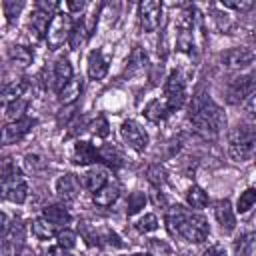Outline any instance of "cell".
<instances>
[{
    "instance_id": "cell-29",
    "label": "cell",
    "mask_w": 256,
    "mask_h": 256,
    "mask_svg": "<svg viewBox=\"0 0 256 256\" xmlns=\"http://www.w3.org/2000/svg\"><path fill=\"white\" fill-rule=\"evenodd\" d=\"M186 202H188L192 208L202 210V208L208 204V194H206L200 186H192V188L188 190V194H186Z\"/></svg>"
},
{
    "instance_id": "cell-26",
    "label": "cell",
    "mask_w": 256,
    "mask_h": 256,
    "mask_svg": "<svg viewBox=\"0 0 256 256\" xmlns=\"http://www.w3.org/2000/svg\"><path fill=\"white\" fill-rule=\"evenodd\" d=\"M254 206H256V188H246V190H244V192L238 196V202H236V212L246 214V212H250Z\"/></svg>"
},
{
    "instance_id": "cell-14",
    "label": "cell",
    "mask_w": 256,
    "mask_h": 256,
    "mask_svg": "<svg viewBox=\"0 0 256 256\" xmlns=\"http://www.w3.org/2000/svg\"><path fill=\"white\" fill-rule=\"evenodd\" d=\"M214 216H216L220 228H222L226 234L236 228V218H234V210H232L230 200H226V198H224V200H218V202L214 204Z\"/></svg>"
},
{
    "instance_id": "cell-44",
    "label": "cell",
    "mask_w": 256,
    "mask_h": 256,
    "mask_svg": "<svg viewBox=\"0 0 256 256\" xmlns=\"http://www.w3.org/2000/svg\"><path fill=\"white\" fill-rule=\"evenodd\" d=\"M66 6H68V10H70V12H80L86 4H84L82 0H70V2H66Z\"/></svg>"
},
{
    "instance_id": "cell-36",
    "label": "cell",
    "mask_w": 256,
    "mask_h": 256,
    "mask_svg": "<svg viewBox=\"0 0 256 256\" xmlns=\"http://www.w3.org/2000/svg\"><path fill=\"white\" fill-rule=\"evenodd\" d=\"M136 228H138L140 232H152V230L158 228V218H156L154 214H144V216L138 220Z\"/></svg>"
},
{
    "instance_id": "cell-35",
    "label": "cell",
    "mask_w": 256,
    "mask_h": 256,
    "mask_svg": "<svg viewBox=\"0 0 256 256\" xmlns=\"http://www.w3.org/2000/svg\"><path fill=\"white\" fill-rule=\"evenodd\" d=\"M144 204H146L144 192H132L128 198V214H136L140 208H144Z\"/></svg>"
},
{
    "instance_id": "cell-5",
    "label": "cell",
    "mask_w": 256,
    "mask_h": 256,
    "mask_svg": "<svg viewBox=\"0 0 256 256\" xmlns=\"http://www.w3.org/2000/svg\"><path fill=\"white\" fill-rule=\"evenodd\" d=\"M72 18L70 14L66 12H56L52 18H50V26L46 30V42H48V48L50 50H56L60 48L70 36H72Z\"/></svg>"
},
{
    "instance_id": "cell-42",
    "label": "cell",
    "mask_w": 256,
    "mask_h": 256,
    "mask_svg": "<svg viewBox=\"0 0 256 256\" xmlns=\"http://www.w3.org/2000/svg\"><path fill=\"white\" fill-rule=\"evenodd\" d=\"M44 256H70V254H68V250H64L62 246H52V248H48V250L44 252Z\"/></svg>"
},
{
    "instance_id": "cell-47",
    "label": "cell",
    "mask_w": 256,
    "mask_h": 256,
    "mask_svg": "<svg viewBox=\"0 0 256 256\" xmlns=\"http://www.w3.org/2000/svg\"><path fill=\"white\" fill-rule=\"evenodd\" d=\"M252 38H254V42H256V32H254V36H252Z\"/></svg>"
},
{
    "instance_id": "cell-38",
    "label": "cell",
    "mask_w": 256,
    "mask_h": 256,
    "mask_svg": "<svg viewBox=\"0 0 256 256\" xmlns=\"http://www.w3.org/2000/svg\"><path fill=\"white\" fill-rule=\"evenodd\" d=\"M92 132H94L96 136H102V138H106V136H108L110 128H108V122H106V118H104V116H98V118L92 122Z\"/></svg>"
},
{
    "instance_id": "cell-3",
    "label": "cell",
    "mask_w": 256,
    "mask_h": 256,
    "mask_svg": "<svg viewBox=\"0 0 256 256\" xmlns=\"http://www.w3.org/2000/svg\"><path fill=\"white\" fill-rule=\"evenodd\" d=\"M256 152V124H240L228 136V154L236 162L252 158Z\"/></svg>"
},
{
    "instance_id": "cell-21",
    "label": "cell",
    "mask_w": 256,
    "mask_h": 256,
    "mask_svg": "<svg viewBox=\"0 0 256 256\" xmlns=\"http://www.w3.org/2000/svg\"><path fill=\"white\" fill-rule=\"evenodd\" d=\"M80 94H82V80H80V78H72V80L58 92V100H60L62 104H72V102H76V100L80 98Z\"/></svg>"
},
{
    "instance_id": "cell-1",
    "label": "cell",
    "mask_w": 256,
    "mask_h": 256,
    "mask_svg": "<svg viewBox=\"0 0 256 256\" xmlns=\"http://www.w3.org/2000/svg\"><path fill=\"white\" fill-rule=\"evenodd\" d=\"M166 224H168L170 234L180 236V238H184L186 242H192V244L204 242L210 234L208 220L200 214L186 212L182 206H174L172 210H168Z\"/></svg>"
},
{
    "instance_id": "cell-22",
    "label": "cell",
    "mask_w": 256,
    "mask_h": 256,
    "mask_svg": "<svg viewBox=\"0 0 256 256\" xmlns=\"http://www.w3.org/2000/svg\"><path fill=\"white\" fill-rule=\"evenodd\" d=\"M170 112V108H168V104H166V100H150L148 104H146V108H144V116L150 120V122H160V120H164L166 118V114Z\"/></svg>"
},
{
    "instance_id": "cell-31",
    "label": "cell",
    "mask_w": 256,
    "mask_h": 256,
    "mask_svg": "<svg viewBox=\"0 0 256 256\" xmlns=\"http://www.w3.org/2000/svg\"><path fill=\"white\" fill-rule=\"evenodd\" d=\"M26 100L24 98H20V100H14V102H8V104H4V114H6V118L10 120V122H14V120H20V118H24L22 114H24V110H26Z\"/></svg>"
},
{
    "instance_id": "cell-16",
    "label": "cell",
    "mask_w": 256,
    "mask_h": 256,
    "mask_svg": "<svg viewBox=\"0 0 256 256\" xmlns=\"http://www.w3.org/2000/svg\"><path fill=\"white\" fill-rule=\"evenodd\" d=\"M108 74V58L102 50H92L88 54V76L92 80H102Z\"/></svg>"
},
{
    "instance_id": "cell-37",
    "label": "cell",
    "mask_w": 256,
    "mask_h": 256,
    "mask_svg": "<svg viewBox=\"0 0 256 256\" xmlns=\"http://www.w3.org/2000/svg\"><path fill=\"white\" fill-rule=\"evenodd\" d=\"M222 6L244 12V10H252L254 8V2H250V0H240V2H236V0H222Z\"/></svg>"
},
{
    "instance_id": "cell-41",
    "label": "cell",
    "mask_w": 256,
    "mask_h": 256,
    "mask_svg": "<svg viewBox=\"0 0 256 256\" xmlns=\"http://www.w3.org/2000/svg\"><path fill=\"white\" fill-rule=\"evenodd\" d=\"M202 256H226V250H224L220 244H214V246H210Z\"/></svg>"
},
{
    "instance_id": "cell-9",
    "label": "cell",
    "mask_w": 256,
    "mask_h": 256,
    "mask_svg": "<svg viewBox=\"0 0 256 256\" xmlns=\"http://www.w3.org/2000/svg\"><path fill=\"white\" fill-rule=\"evenodd\" d=\"M120 136H122V140H124L130 148H134V150H138V152H142V150L148 146V134H146V130H144L138 122H134V120L122 122V126H120Z\"/></svg>"
},
{
    "instance_id": "cell-43",
    "label": "cell",
    "mask_w": 256,
    "mask_h": 256,
    "mask_svg": "<svg viewBox=\"0 0 256 256\" xmlns=\"http://www.w3.org/2000/svg\"><path fill=\"white\" fill-rule=\"evenodd\" d=\"M246 112H248V116L256 118V94H252V96L248 98V102H246Z\"/></svg>"
},
{
    "instance_id": "cell-45",
    "label": "cell",
    "mask_w": 256,
    "mask_h": 256,
    "mask_svg": "<svg viewBox=\"0 0 256 256\" xmlns=\"http://www.w3.org/2000/svg\"><path fill=\"white\" fill-rule=\"evenodd\" d=\"M36 8L48 14L50 10H54V8H56V2H38V4H36Z\"/></svg>"
},
{
    "instance_id": "cell-13",
    "label": "cell",
    "mask_w": 256,
    "mask_h": 256,
    "mask_svg": "<svg viewBox=\"0 0 256 256\" xmlns=\"http://www.w3.org/2000/svg\"><path fill=\"white\" fill-rule=\"evenodd\" d=\"M80 180L74 176V174H62L58 180H56V192H58V196L64 200V202H72V200H76L78 198V194H80Z\"/></svg>"
},
{
    "instance_id": "cell-10",
    "label": "cell",
    "mask_w": 256,
    "mask_h": 256,
    "mask_svg": "<svg viewBox=\"0 0 256 256\" xmlns=\"http://www.w3.org/2000/svg\"><path fill=\"white\" fill-rule=\"evenodd\" d=\"M138 16H140V26L144 32H154L160 26V16H162V4L156 0H144L138 6Z\"/></svg>"
},
{
    "instance_id": "cell-6",
    "label": "cell",
    "mask_w": 256,
    "mask_h": 256,
    "mask_svg": "<svg viewBox=\"0 0 256 256\" xmlns=\"http://www.w3.org/2000/svg\"><path fill=\"white\" fill-rule=\"evenodd\" d=\"M256 94V70H250L246 74L236 76L228 90H226V102L228 104H240L242 100Z\"/></svg>"
},
{
    "instance_id": "cell-46",
    "label": "cell",
    "mask_w": 256,
    "mask_h": 256,
    "mask_svg": "<svg viewBox=\"0 0 256 256\" xmlns=\"http://www.w3.org/2000/svg\"><path fill=\"white\" fill-rule=\"evenodd\" d=\"M132 256H150V254H132Z\"/></svg>"
},
{
    "instance_id": "cell-28",
    "label": "cell",
    "mask_w": 256,
    "mask_h": 256,
    "mask_svg": "<svg viewBox=\"0 0 256 256\" xmlns=\"http://www.w3.org/2000/svg\"><path fill=\"white\" fill-rule=\"evenodd\" d=\"M254 244H256V234H252V232L244 234L242 238H238V240L234 242V252H236V256H250L252 250H254Z\"/></svg>"
},
{
    "instance_id": "cell-27",
    "label": "cell",
    "mask_w": 256,
    "mask_h": 256,
    "mask_svg": "<svg viewBox=\"0 0 256 256\" xmlns=\"http://www.w3.org/2000/svg\"><path fill=\"white\" fill-rule=\"evenodd\" d=\"M48 26H50V22H48V14L36 8V12H34V14H32V18H30V28L34 30L36 38H40L42 34L46 36V30H48Z\"/></svg>"
},
{
    "instance_id": "cell-4",
    "label": "cell",
    "mask_w": 256,
    "mask_h": 256,
    "mask_svg": "<svg viewBox=\"0 0 256 256\" xmlns=\"http://www.w3.org/2000/svg\"><path fill=\"white\" fill-rule=\"evenodd\" d=\"M2 194L6 200L14 204H22L28 196V184L22 176V172L6 158L2 164Z\"/></svg>"
},
{
    "instance_id": "cell-15",
    "label": "cell",
    "mask_w": 256,
    "mask_h": 256,
    "mask_svg": "<svg viewBox=\"0 0 256 256\" xmlns=\"http://www.w3.org/2000/svg\"><path fill=\"white\" fill-rule=\"evenodd\" d=\"M96 160H100V152H98L90 142H86V140L76 142L74 152H72V162H74V164H78V166H88V164H92V162H96Z\"/></svg>"
},
{
    "instance_id": "cell-17",
    "label": "cell",
    "mask_w": 256,
    "mask_h": 256,
    "mask_svg": "<svg viewBox=\"0 0 256 256\" xmlns=\"http://www.w3.org/2000/svg\"><path fill=\"white\" fill-rule=\"evenodd\" d=\"M106 184H108V174L104 168H92L82 176V186L90 192H98Z\"/></svg>"
},
{
    "instance_id": "cell-40",
    "label": "cell",
    "mask_w": 256,
    "mask_h": 256,
    "mask_svg": "<svg viewBox=\"0 0 256 256\" xmlns=\"http://www.w3.org/2000/svg\"><path fill=\"white\" fill-rule=\"evenodd\" d=\"M2 6H4V14L8 16V22H12V18H14V16L18 14V10L22 8V2H18V4H16V2H10V0H6Z\"/></svg>"
},
{
    "instance_id": "cell-12",
    "label": "cell",
    "mask_w": 256,
    "mask_h": 256,
    "mask_svg": "<svg viewBox=\"0 0 256 256\" xmlns=\"http://www.w3.org/2000/svg\"><path fill=\"white\" fill-rule=\"evenodd\" d=\"M32 126H36L34 118H20V120L8 122L2 128V144H14V142L22 140L32 130Z\"/></svg>"
},
{
    "instance_id": "cell-30",
    "label": "cell",
    "mask_w": 256,
    "mask_h": 256,
    "mask_svg": "<svg viewBox=\"0 0 256 256\" xmlns=\"http://www.w3.org/2000/svg\"><path fill=\"white\" fill-rule=\"evenodd\" d=\"M32 58H34V54H32V50H30L28 46H14V48L10 50V60H12V64L28 66V64L32 62Z\"/></svg>"
},
{
    "instance_id": "cell-32",
    "label": "cell",
    "mask_w": 256,
    "mask_h": 256,
    "mask_svg": "<svg viewBox=\"0 0 256 256\" xmlns=\"http://www.w3.org/2000/svg\"><path fill=\"white\" fill-rule=\"evenodd\" d=\"M90 36V32H88V28H86V22L82 20V22H78L76 26H74V30H72V36H70V46L74 48V50H78L84 42H86V38Z\"/></svg>"
},
{
    "instance_id": "cell-8",
    "label": "cell",
    "mask_w": 256,
    "mask_h": 256,
    "mask_svg": "<svg viewBox=\"0 0 256 256\" xmlns=\"http://www.w3.org/2000/svg\"><path fill=\"white\" fill-rule=\"evenodd\" d=\"M164 100L168 104L170 110H176L184 104L186 100V86H184V80L178 72H172L164 84Z\"/></svg>"
},
{
    "instance_id": "cell-33",
    "label": "cell",
    "mask_w": 256,
    "mask_h": 256,
    "mask_svg": "<svg viewBox=\"0 0 256 256\" xmlns=\"http://www.w3.org/2000/svg\"><path fill=\"white\" fill-rule=\"evenodd\" d=\"M176 44L182 52H190L194 46V38H192V26H182L178 36H176Z\"/></svg>"
},
{
    "instance_id": "cell-19",
    "label": "cell",
    "mask_w": 256,
    "mask_h": 256,
    "mask_svg": "<svg viewBox=\"0 0 256 256\" xmlns=\"http://www.w3.org/2000/svg\"><path fill=\"white\" fill-rule=\"evenodd\" d=\"M72 80V66L66 58H58L54 64V84L58 88V92Z\"/></svg>"
},
{
    "instance_id": "cell-24",
    "label": "cell",
    "mask_w": 256,
    "mask_h": 256,
    "mask_svg": "<svg viewBox=\"0 0 256 256\" xmlns=\"http://www.w3.org/2000/svg\"><path fill=\"white\" fill-rule=\"evenodd\" d=\"M100 160L106 164V166H110V168H118V166H122V154H120V150L116 148V146H112V144H106V146H102L100 150Z\"/></svg>"
},
{
    "instance_id": "cell-23",
    "label": "cell",
    "mask_w": 256,
    "mask_h": 256,
    "mask_svg": "<svg viewBox=\"0 0 256 256\" xmlns=\"http://www.w3.org/2000/svg\"><path fill=\"white\" fill-rule=\"evenodd\" d=\"M26 88H28V82H26L24 78H20V80H16V82H12V84H6V86H4V90H2L4 104L14 102V100H20V98L24 96Z\"/></svg>"
},
{
    "instance_id": "cell-2",
    "label": "cell",
    "mask_w": 256,
    "mask_h": 256,
    "mask_svg": "<svg viewBox=\"0 0 256 256\" xmlns=\"http://www.w3.org/2000/svg\"><path fill=\"white\" fill-rule=\"evenodd\" d=\"M190 122L204 136H214L226 126V114L210 98H196L190 108Z\"/></svg>"
},
{
    "instance_id": "cell-39",
    "label": "cell",
    "mask_w": 256,
    "mask_h": 256,
    "mask_svg": "<svg viewBox=\"0 0 256 256\" xmlns=\"http://www.w3.org/2000/svg\"><path fill=\"white\" fill-rule=\"evenodd\" d=\"M146 66V52H142L138 46L132 50V56H130V68H142Z\"/></svg>"
},
{
    "instance_id": "cell-18",
    "label": "cell",
    "mask_w": 256,
    "mask_h": 256,
    "mask_svg": "<svg viewBox=\"0 0 256 256\" xmlns=\"http://www.w3.org/2000/svg\"><path fill=\"white\" fill-rule=\"evenodd\" d=\"M118 196H120V188H118V184H116V182H108V184L102 186L98 192H94L92 200H94L96 206L106 208V206H112V204L116 202Z\"/></svg>"
},
{
    "instance_id": "cell-25",
    "label": "cell",
    "mask_w": 256,
    "mask_h": 256,
    "mask_svg": "<svg viewBox=\"0 0 256 256\" xmlns=\"http://www.w3.org/2000/svg\"><path fill=\"white\" fill-rule=\"evenodd\" d=\"M32 234L38 238V240H48L56 234V226L50 224L46 218H38L32 222Z\"/></svg>"
},
{
    "instance_id": "cell-11",
    "label": "cell",
    "mask_w": 256,
    "mask_h": 256,
    "mask_svg": "<svg viewBox=\"0 0 256 256\" xmlns=\"http://www.w3.org/2000/svg\"><path fill=\"white\" fill-rule=\"evenodd\" d=\"M256 60V54L250 50V48H244V46H236V48H230L226 52H222L220 56V62L224 68H248L252 62Z\"/></svg>"
},
{
    "instance_id": "cell-7",
    "label": "cell",
    "mask_w": 256,
    "mask_h": 256,
    "mask_svg": "<svg viewBox=\"0 0 256 256\" xmlns=\"http://www.w3.org/2000/svg\"><path fill=\"white\" fill-rule=\"evenodd\" d=\"M26 230L20 220L12 222L10 228L2 234V256H18L22 246H24Z\"/></svg>"
},
{
    "instance_id": "cell-34",
    "label": "cell",
    "mask_w": 256,
    "mask_h": 256,
    "mask_svg": "<svg viewBox=\"0 0 256 256\" xmlns=\"http://www.w3.org/2000/svg\"><path fill=\"white\" fill-rule=\"evenodd\" d=\"M56 240H58V246H62L64 250H72L76 246V234L72 230H60L56 234Z\"/></svg>"
},
{
    "instance_id": "cell-20",
    "label": "cell",
    "mask_w": 256,
    "mask_h": 256,
    "mask_svg": "<svg viewBox=\"0 0 256 256\" xmlns=\"http://www.w3.org/2000/svg\"><path fill=\"white\" fill-rule=\"evenodd\" d=\"M42 218H46L50 224L54 226H66L70 222V214L64 206H58V204H52V206H46L44 212H42Z\"/></svg>"
}]
</instances>
